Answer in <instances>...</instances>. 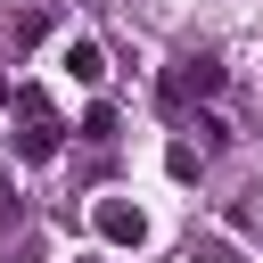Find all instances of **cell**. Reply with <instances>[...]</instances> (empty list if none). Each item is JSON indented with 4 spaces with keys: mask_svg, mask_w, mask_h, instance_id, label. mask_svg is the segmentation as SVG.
I'll return each instance as SVG.
<instances>
[{
    "mask_svg": "<svg viewBox=\"0 0 263 263\" xmlns=\"http://www.w3.org/2000/svg\"><path fill=\"white\" fill-rule=\"evenodd\" d=\"M8 107H16V156L25 164H49L58 148H66V132H58V107H49V90H8Z\"/></svg>",
    "mask_w": 263,
    "mask_h": 263,
    "instance_id": "6da1fadb",
    "label": "cell"
},
{
    "mask_svg": "<svg viewBox=\"0 0 263 263\" xmlns=\"http://www.w3.org/2000/svg\"><path fill=\"white\" fill-rule=\"evenodd\" d=\"M214 90H222V66H214V58H181V66L156 82L164 107H189V99H214Z\"/></svg>",
    "mask_w": 263,
    "mask_h": 263,
    "instance_id": "7a4b0ae2",
    "label": "cell"
},
{
    "mask_svg": "<svg viewBox=\"0 0 263 263\" xmlns=\"http://www.w3.org/2000/svg\"><path fill=\"white\" fill-rule=\"evenodd\" d=\"M90 230H99L107 247H148V214H140L132 197H99V205H90Z\"/></svg>",
    "mask_w": 263,
    "mask_h": 263,
    "instance_id": "3957f363",
    "label": "cell"
},
{
    "mask_svg": "<svg viewBox=\"0 0 263 263\" xmlns=\"http://www.w3.org/2000/svg\"><path fill=\"white\" fill-rule=\"evenodd\" d=\"M66 74H74L82 90H99V82H107V58H99V41H66Z\"/></svg>",
    "mask_w": 263,
    "mask_h": 263,
    "instance_id": "277c9868",
    "label": "cell"
},
{
    "mask_svg": "<svg viewBox=\"0 0 263 263\" xmlns=\"http://www.w3.org/2000/svg\"><path fill=\"white\" fill-rule=\"evenodd\" d=\"M82 140H90V148H107V140H115V107H107V99H90V107H82Z\"/></svg>",
    "mask_w": 263,
    "mask_h": 263,
    "instance_id": "5b68a950",
    "label": "cell"
},
{
    "mask_svg": "<svg viewBox=\"0 0 263 263\" xmlns=\"http://www.w3.org/2000/svg\"><path fill=\"white\" fill-rule=\"evenodd\" d=\"M197 164H205V148H189V140L164 148V173H173V181H197Z\"/></svg>",
    "mask_w": 263,
    "mask_h": 263,
    "instance_id": "8992f818",
    "label": "cell"
},
{
    "mask_svg": "<svg viewBox=\"0 0 263 263\" xmlns=\"http://www.w3.org/2000/svg\"><path fill=\"white\" fill-rule=\"evenodd\" d=\"M49 33H58V16H49V8H25V16H16V41H25V49H33V41H49Z\"/></svg>",
    "mask_w": 263,
    "mask_h": 263,
    "instance_id": "52a82bcc",
    "label": "cell"
},
{
    "mask_svg": "<svg viewBox=\"0 0 263 263\" xmlns=\"http://www.w3.org/2000/svg\"><path fill=\"white\" fill-rule=\"evenodd\" d=\"M189 263H247V255H238L230 238H197V247H189Z\"/></svg>",
    "mask_w": 263,
    "mask_h": 263,
    "instance_id": "ba28073f",
    "label": "cell"
},
{
    "mask_svg": "<svg viewBox=\"0 0 263 263\" xmlns=\"http://www.w3.org/2000/svg\"><path fill=\"white\" fill-rule=\"evenodd\" d=\"M189 132H197V148H222V140H230V123H222V115H214V107H205V115H197V123H189Z\"/></svg>",
    "mask_w": 263,
    "mask_h": 263,
    "instance_id": "9c48e42d",
    "label": "cell"
},
{
    "mask_svg": "<svg viewBox=\"0 0 263 263\" xmlns=\"http://www.w3.org/2000/svg\"><path fill=\"white\" fill-rule=\"evenodd\" d=\"M0 222H16V189L8 181H0Z\"/></svg>",
    "mask_w": 263,
    "mask_h": 263,
    "instance_id": "30bf717a",
    "label": "cell"
},
{
    "mask_svg": "<svg viewBox=\"0 0 263 263\" xmlns=\"http://www.w3.org/2000/svg\"><path fill=\"white\" fill-rule=\"evenodd\" d=\"M82 263H107V255H82Z\"/></svg>",
    "mask_w": 263,
    "mask_h": 263,
    "instance_id": "8fae6325",
    "label": "cell"
}]
</instances>
